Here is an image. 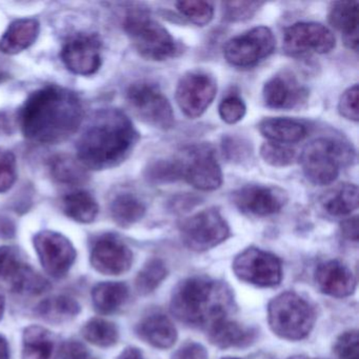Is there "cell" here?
<instances>
[{"label": "cell", "mask_w": 359, "mask_h": 359, "mask_svg": "<svg viewBox=\"0 0 359 359\" xmlns=\"http://www.w3.org/2000/svg\"><path fill=\"white\" fill-rule=\"evenodd\" d=\"M83 109L73 92L46 87L27 100L20 112V126L27 138L39 144H57L76 132Z\"/></svg>", "instance_id": "6da1fadb"}, {"label": "cell", "mask_w": 359, "mask_h": 359, "mask_svg": "<svg viewBox=\"0 0 359 359\" xmlns=\"http://www.w3.org/2000/svg\"><path fill=\"white\" fill-rule=\"evenodd\" d=\"M138 138L125 113L116 109L100 111L79 140V161L83 167L94 170L116 167L131 154Z\"/></svg>", "instance_id": "7a4b0ae2"}, {"label": "cell", "mask_w": 359, "mask_h": 359, "mask_svg": "<svg viewBox=\"0 0 359 359\" xmlns=\"http://www.w3.org/2000/svg\"><path fill=\"white\" fill-rule=\"evenodd\" d=\"M230 290L224 283L205 276L184 279L174 290L172 314L189 325H207L224 318L232 308Z\"/></svg>", "instance_id": "3957f363"}, {"label": "cell", "mask_w": 359, "mask_h": 359, "mask_svg": "<svg viewBox=\"0 0 359 359\" xmlns=\"http://www.w3.org/2000/svg\"><path fill=\"white\" fill-rule=\"evenodd\" d=\"M356 158L353 147L344 140L319 137L309 142L300 155L304 176L311 184L327 186L335 182L344 165Z\"/></svg>", "instance_id": "277c9868"}, {"label": "cell", "mask_w": 359, "mask_h": 359, "mask_svg": "<svg viewBox=\"0 0 359 359\" xmlns=\"http://www.w3.org/2000/svg\"><path fill=\"white\" fill-rule=\"evenodd\" d=\"M123 29L140 56L153 62L176 57L180 48L171 33L144 9L131 10L126 16Z\"/></svg>", "instance_id": "5b68a950"}, {"label": "cell", "mask_w": 359, "mask_h": 359, "mask_svg": "<svg viewBox=\"0 0 359 359\" xmlns=\"http://www.w3.org/2000/svg\"><path fill=\"white\" fill-rule=\"evenodd\" d=\"M315 319L311 304L292 292L279 294L269 304V325L273 333L283 339H304L312 331Z\"/></svg>", "instance_id": "8992f818"}, {"label": "cell", "mask_w": 359, "mask_h": 359, "mask_svg": "<svg viewBox=\"0 0 359 359\" xmlns=\"http://www.w3.org/2000/svg\"><path fill=\"white\" fill-rule=\"evenodd\" d=\"M130 108L144 123L161 130L175 125L173 109L158 86L149 81H138L127 91Z\"/></svg>", "instance_id": "52a82bcc"}, {"label": "cell", "mask_w": 359, "mask_h": 359, "mask_svg": "<svg viewBox=\"0 0 359 359\" xmlns=\"http://www.w3.org/2000/svg\"><path fill=\"white\" fill-rule=\"evenodd\" d=\"M187 248L205 252L217 247L230 236V226L216 208H209L187 218L180 226Z\"/></svg>", "instance_id": "ba28073f"}, {"label": "cell", "mask_w": 359, "mask_h": 359, "mask_svg": "<svg viewBox=\"0 0 359 359\" xmlns=\"http://www.w3.org/2000/svg\"><path fill=\"white\" fill-rule=\"evenodd\" d=\"M276 41L266 27H256L226 41L224 55L231 66L252 68L274 52Z\"/></svg>", "instance_id": "9c48e42d"}, {"label": "cell", "mask_w": 359, "mask_h": 359, "mask_svg": "<svg viewBox=\"0 0 359 359\" xmlns=\"http://www.w3.org/2000/svg\"><path fill=\"white\" fill-rule=\"evenodd\" d=\"M232 268L239 280L256 287H276L283 279L280 259L258 248H248L239 253L233 262Z\"/></svg>", "instance_id": "30bf717a"}, {"label": "cell", "mask_w": 359, "mask_h": 359, "mask_svg": "<svg viewBox=\"0 0 359 359\" xmlns=\"http://www.w3.org/2000/svg\"><path fill=\"white\" fill-rule=\"evenodd\" d=\"M217 93V81L213 75L203 70L189 71L180 77L175 100L188 118L201 117L208 110Z\"/></svg>", "instance_id": "8fae6325"}, {"label": "cell", "mask_w": 359, "mask_h": 359, "mask_svg": "<svg viewBox=\"0 0 359 359\" xmlns=\"http://www.w3.org/2000/svg\"><path fill=\"white\" fill-rule=\"evenodd\" d=\"M48 283L13 247L0 248V287L20 294H39Z\"/></svg>", "instance_id": "7c38bea8"}, {"label": "cell", "mask_w": 359, "mask_h": 359, "mask_svg": "<svg viewBox=\"0 0 359 359\" xmlns=\"http://www.w3.org/2000/svg\"><path fill=\"white\" fill-rule=\"evenodd\" d=\"M182 163V178L197 190L215 191L222 184V171L209 144L191 147Z\"/></svg>", "instance_id": "4fadbf2b"}, {"label": "cell", "mask_w": 359, "mask_h": 359, "mask_svg": "<svg viewBox=\"0 0 359 359\" xmlns=\"http://www.w3.org/2000/svg\"><path fill=\"white\" fill-rule=\"evenodd\" d=\"M335 46L333 32L318 22H297L283 32V49L290 55L327 54Z\"/></svg>", "instance_id": "5bb4252c"}, {"label": "cell", "mask_w": 359, "mask_h": 359, "mask_svg": "<svg viewBox=\"0 0 359 359\" xmlns=\"http://www.w3.org/2000/svg\"><path fill=\"white\" fill-rule=\"evenodd\" d=\"M287 193L276 186L248 184L232 193V201L243 213L266 217L278 213L287 205Z\"/></svg>", "instance_id": "9a60e30c"}, {"label": "cell", "mask_w": 359, "mask_h": 359, "mask_svg": "<svg viewBox=\"0 0 359 359\" xmlns=\"http://www.w3.org/2000/svg\"><path fill=\"white\" fill-rule=\"evenodd\" d=\"M34 247L46 272L56 278L65 276L76 259V251L64 235L43 231L34 237Z\"/></svg>", "instance_id": "2e32d148"}, {"label": "cell", "mask_w": 359, "mask_h": 359, "mask_svg": "<svg viewBox=\"0 0 359 359\" xmlns=\"http://www.w3.org/2000/svg\"><path fill=\"white\" fill-rule=\"evenodd\" d=\"M262 97L268 108L293 110L302 108L309 98V90L299 83L295 75L279 73L271 77L264 86Z\"/></svg>", "instance_id": "e0dca14e"}, {"label": "cell", "mask_w": 359, "mask_h": 359, "mask_svg": "<svg viewBox=\"0 0 359 359\" xmlns=\"http://www.w3.org/2000/svg\"><path fill=\"white\" fill-rule=\"evenodd\" d=\"M62 58L68 70L74 74H95L102 66L100 41L91 35H77L65 45Z\"/></svg>", "instance_id": "ac0fdd59"}, {"label": "cell", "mask_w": 359, "mask_h": 359, "mask_svg": "<svg viewBox=\"0 0 359 359\" xmlns=\"http://www.w3.org/2000/svg\"><path fill=\"white\" fill-rule=\"evenodd\" d=\"M93 268L102 274L121 275L128 272L133 262V253L123 241L106 235L96 241L91 254Z\"/></svg>", "instance_id": "d6986e66"}, {"label": "cell", "mask_w": 359, "mask_h": 359, "mask_svg": "<svg viewBox=\"0 0 359 359\" xmlns=\"http://www.w3.org/2000/svg\"><path fill=\"white\" fill-rule=\"evenodd\" d=\"M315 283L321 293L337 298L348 297L356 289V279L352 271L338 260L319 264L315 271Z\"/></svg>", "instance_id": "ffe728a7"}, {"label": "cell", "mask_w": 359, "mask_h": 359, "mask_svg": "<svg viewBox=\"0 0 359 359\" xmlns=\"http://www.w3.org/2000/svg\"><path fill=\"white\" fill-rule=\"evenodd\" d=\"M358 1H336L332 4L329 22L341 33L344 45L354 52L358 51Z\"/></svg>", "instance_id": "44dd1931"}, {"label": "cell", "mask_w": 359, "mask_h": 359, "mask_svg": "<svg viewBox=\"0 0 359 359\" xmlns=\"http://www.w3.org/2000/svg\"><path fill=\"white\" fill-rule=\"evenodd\" d=\"M212 344L220 348H245L255 340V332L226 317L214 321L208 327Z\"/></svg>", "instance_id": "7402d4cb"}, {"label": "cell", "mask_w": 359, "mask_h": 359, "mask_svg": "<svg viewBox=\"0 0 359 359\" xmlns=\"http://www.w3.org/2000/svg\"><path fill=\"white\" fill-rule=\"evenodd\" d=\"M137 333L147 344L157 348H169L177 339V330L169 317L151 314L144 317L137 327Z\"/></svg>", "instance_id": "603a6c76"}, {"label": "cell", "mask_w": 359, "mask_h": 359, "mask_svg": "<svg viewBox=\"0 0 359 359\" xmlns=\"http://www.w3.org/2000/svg\"><path fill=\"white\" fill-rule=\"evenodd\" d=\"M258 130L269 142L281 144H297L308 134V129L304 123L287 117L262 119L258 125Z\"/></svg>", "instance_id": "cb8c5ba5"}, {"label": "cell", "mask_w": 359, "mask_h": 359, "mask_svg": "<svg viewBox=\"0 0 359 359\" xmlns=\"http://www.w3.org/2000/svg\"><path fill=\"white\" fill-rule=\"evenodd\" d=\"M60 354L55 336L39 325L27 327L22 336V359H57Z\"/></svg>", "instance_id": "d4e9b609"}, {"label": "cell", "mask_w": 359, "mask_h": 359, "mask_svg": "<svg viewBox=\"0 0 359 359\" xmlns=\"http://www.w3.org/2000/svg\"><path fill=\"white\" fill-rule=\"evenodd\" d=\"M39 34V24L34 18H22L10 25L0 41V50L13 55L30 48Z\"/></svg>", "instance_id": "484cf974"}, {"label": "cell", "mask_w": 359, "mask_h": 359, "mask_svg": "<svg viewBox=\"0 0 359 359\" xmlns=\"http://www.w3.org/2000/svg\"><path fill=\"white\" fill-rule=\"evenodd\" d=\"M320 203L330 215H348L358 208V187L344 182L325 193Z\"/></svg>", "instance_id": "4316f807"}, {"label": "cell", "mask_w": 359, "mask_h": 359, "mask_svg": "<svg viewBox=\"0 0 359 359\" xmlns=\"http://www.w3.org/2000/svg\"><path fill=\"white\" fill-rule=\"evenodd\" d=\"M129 296V289L123 283L106 281L94 287L92 299L96 310L102 314H111L118 310Z\"/></svg>", "instance_id": "83f0119b"}, {"label": "cell", "mask_w": 359, "mask_h": 359, "mask_svg": "<svg viewBox=\"0 0 359 359\" xmlns=\"http://www.w3.org/2000/svg\"><path fill=\"white\" fill-rule=\"evenodd\" d=\"M81 312L76 300L68 296H54L41 302L37 313L49 323H62L72 320Z\"/></svg>", "instance_id": "f1b7e54d"}, {"label": "cell", "mask_w": 359, "mask_h": 359, "mask_svg": "<svg viewBox=\"0 0 359 359\" xmlns=\"http://www.w3.org/2000/svg\"><path fill=\"white\" fill-rule=\"evenodd\" d=\"M111 214L118 226L128 228L140 222L146 214L144 203L131 193L117 195L111 205Z\"/></svg>", "instance_id": "f546056e"}, {"label": "cell", "mask_w": 359, "mask_h": 359, "mask_svg": "<svg viewBox=\"0 0 359 359\" xmlns=\"http://www.w3.org/2000/svg\"><path fill=\"white\" fill-rule=\"evenodd\" d=\"M64 211L75 222L89 224L97 216L98 205L91 194L79 191L65 197Z\"/></svg>", "instance_id": "4dcf8cb0"}, {"label": "cell", "mask_w": 359, "mask_h": 359, "mask_svg": "<svg viewBox=\"0 0 359 359\" xmlns=\"http://www.w3.org/2000/svg\"><path fill=\"white\" fill-rule=\"evenodd\" d=\"M51 173L60 184H81L87 180L85 167L81 161L66 155H58L51 161Z\"/></svg>", "instance_id": "1f68e13d"}, {"label": "cell", "mask_w": 359, "mask_h": 359, "mask_svg": "<svg viewBox=\"0 0 359 359\" xmlns=\"http://www.w3.org/2000/svg\"><path fill=\"white\" fill-rule=\"evenodd\" d=\"M83 335L90 344L107 348L116 344L118 340V330L110 321L94 318L86 323L83 327Z\"/></svg>", "instance_id": "d6a6232c"}, {"label": "cell", "mask_w": 359, "mask_h": 359, "mask_svg": "<svg viewBox=\"0 0 359 359\" xmlns=\"http://www.w3.org/2000/svg\"><path fill=\"white\" fill-rule=\"evenodd\" d=\"M146 178L154 184H167L182 180V163L180 159H158L146 169Z\"/></svg>", "instance_id": "836d02e7"}, {"label": "cell", "mask_w": 359, "mask_h": 359, "mask_svg": "<svg viewBox=\"0 0 359 359\" xmlns=\"http://www.w3.org/2000/svg\"><path fill=\"white\" fill-rule=\"evenodd\" d=\"M168 270L161 259H152L142 269L136 277L135 285L142 295L152 293L167 277Z\"/></svg>", "instance_id": "e575fe53"}, {"label": "cell", "mask_w": 359, "mask_h": 359, "mask_svg": "<svg viewBox=\"0 0 359 359\" xmlns=\"http://www.w3.org/2000/svg\"><path fill=\"white\" fill-rule=\"evenodd\" d=\"M176 7L182 15L188 18L196 26H205L213 20L214 6L209 1H201V0L178 1L176 3Z\"/></svg>", "instance_id": "d590c367"}, {"label": "cell", "mask_w": 359, "mask_h": 359, "mask_svg": "<svg viewBox=\"0 0 359 359\" xmlns=\"http://www.w3.org/2000/svg\"><path fill=\"white\" fill-rule=\"evenodd\" d=\"M222 152L229 163H243L251 159L253 148L245 138L236 135H226L222 138Z\"/></svg>", "instance_id": "8d00e7d4"}, {"label": "cell", "mask_w": 359, "mask_h": 359, "mask_svg": "<svg viewBox=\"0 0 359 359\" xmlns=\"http://www.w3.org/2000/svg\"><path fill=\"white\" fill-rule=\"evenodd\" d=\"M260 156L271 167L285 168L294 163L296 152L287 144L268 142L260 147Z\"/></svg>", "instance_id": "74e56055"}, {"label": "cell", "mask_w": 359, "mask_h": 359, "mask_svg": "<svg viewBox=\"0 0 359 359\" xmlns=\"http://www.w3.org/2000/svg\"><path fill=\"white\" fill-rule=\"evenodd\" d=\"M264 3L258 1H230L222 3V20L226 22H241L251 20Z\"/></svg>", "instance_id": "f35d334b"}, {"label": "cell", "mask_w": 359, "mask_h": 359, "mask_svg": "<svg viewBox=\"0 0 359 359\" xmlns=\"http://www.w3.org/2000/svg\"><path fill=\"white\" fill-rule=\"evenodd\" d=\"M220 118L229 125L239 123L247 113L245 102L237 95H229L222 100L218 108Z\"/></svg>", "instance_id": "ab89813d"}, {"label": "cell", "mask_w": 359, "mask_h": 359, "mask_svg": "<svg viewBox=\"0 0 359 359\" xmlns=\"http://www.w3.org/2000/svg\"><path fill=\"white\" fill-rule=\"evenodd\" d=\"M334 352L339 359H359V336L356 330L344 332L336 340Z\"/></svg>", "instance_id": "60d3db41"}, {"label": "cell", "mask_w": 359, "mask_h": 359, "mask_svg": "<svg viewBox=\"0 0 359 359\" xmlns=\"http://www.w3.org/2000/svg\"><path fill=\"white\" fill-rule=\"evenodd\" d=\"M18 176L16 158L13 153L0 149V193L12 188Z\"/></svg>", "instance_id": "b9f144b4"}, {"label": "cell", "mask_w": 359, "mask_h": 359, "mask_svg": "<svg viewBox=\"0 0 359 359\" xmlns=\"http://www.w3.org/2000/svg\"><path fill=\"white\" fill-rule=\"evenodd\" d=\"M358 100L359 89L358 85L352 86L346 89L340 96L339 102H338V111L339 114L344 118L348 121H358Z\"/></svg>", "instance_id": "7bdbcfd3"}, {"label": "cell", "mask_w": 359, "mask_h": 359, "mask_svg": "<svg viewBox=\"0 0 359 359\" xmlns=\"http://www.w3.org/2000/svg\"><path fill=\"white\" fill-rule=\"evenodd\" d=\"M60 359H90L88 348L76 340H68L60 348Z\"/></svg>", "instance_id": "ee69618b"}, {"label": "cell", "mask_w": 359, "mask_h": 359, "mask_svg": "<svg viewBox=\"0 0 359 359\" xmlns=\"http://www.w3.org/2000/svg\"><path fill=\"white\" fill-rule=\"evenodd\" d=\"M171 359H208V352L205 346L196 342H188L180 346Z\"/></svg>", "instance_id": "f6af8a7d"}, {"label": "cell", "mask_w": 359, "mask_h": 359, "mask_svg": "<svg viewBox=\"0 0 359 359\" xmlns=\"http://www.w3.org/2000/svg\"><path fill=\"white\" fill-rule=\"evenodd\" d=\"M340 230H341V234L344 235V237H346L348 241H358V217L354 216V217L348 218V219L342 222Z\"/></svg>", "instance_id": "bcb514c9"}, {"label": "cell", "mask_w": 359, "mask_h": 359, "mask_svg": "<svg viewBox=\"0 0 359 359\" xmlns=\"http://www.w3.org/2000/svg\"><path fill=\"white\" fill-rule=\"evenodd\" d=\"M117 359H144V357L138 348H127Z\"/></svg>", "instance_id": "7dc6e473"}, {"label": "cell", "mask_w": 359, "mask_h": 359, "mask_svg": "<svg viewBox=\"0 0 359 359\" xmlns=\"http://www.w3.org/2000/svg\"><path fill=\"white\" fill-rule=\"evenodd\" d=\"M0 359H10L9 344L4 336L0 335Z\"/></svg>", "instance_id": "c3c4849f"}, {"label": "cell", "mask_w": 359, "mask_h": 359, "mask_svg": "<svg viewBox=\"0 0 359 359\" xmlns=\"http://www.w3.org/2000/svg\"><path fill=\"white\" fill-rule=\"evenodd\" d=\"M4 310H5V299L0 295V319L3 317Z\"/></svg>", "instance_id": "681fc988"}, {"label": "cell", "mask_w": 359, "mask_h": 359, "mask_svg": "<svg viewBox=\"0 0 359 359\" xmlns=\"http://www.w3.org/2000/svg\"><path fill=\"white\" fill-rule=\"evenodd\" d=\"M290 359H315L312 358V357H308V356H296V357H292V358Z\"/></svg>", "instance_id": "f907efd6"}, {"label": "cell", "mask_w": 359, "mask_h": 359, "mask_svg": "<svg viewBox=\"0 0 359 359\" xmlns=\"http://www.w3.org/2000/svg\"><path fill=\"white\" fill-rule=\"evenodd\" d=\"M222 359H241V358H237V357H224V358H222Z\"/></svg>", "instance_id": "816d5d0a"}]
</instances>
